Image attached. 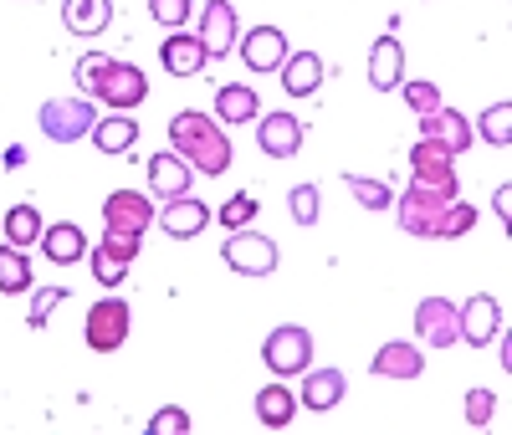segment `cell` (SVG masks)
<instances>
[{
    "instance_id": "6da1fadb",
    "label": "cell",
    "mask_w": 512,
    "mask_h": 435,
    "mask_svg": "<svg viewBox=\"0 0 512 435\" xmlns=\"http://www.w3.org/2000/svg\"><path fill=\"white\" fill-rule=\"evenodd\" d=\"M169 144H175V154L195 169V174H226L231 169V139H226V128L216 118H205L195 108L175 113V123H169Z\"/></svg>"
},
{
    "instance_id": "7a4b0ae2",
    "label": "cell",
    "mask_w": 512,
    "mask_h": 435,
    "mask_svg": "<svg viewBox=\"0 0 512 435\" xmlns=\"http://www.w3.org/2000/svg\"><path fill=\"white\" fill-rule=\"evenodd\" d=\"M36 123H41V134H47L52 144H77V139L93 134L98 113H93V103L82 93H72V98H47L41 113H36Z\"/></svg>"
},
{
    "instance_id": "3957f363",
    "label": "cell",
    "mask_w": 512,
    "mask_h": 435,
    "mask_svg": "<svg viewBox=\"0 0 512 435\" xmlns=\"http://www.w3.org/2000/svg\"><path fill=\"white\" fill-rule=\"evenodd\" d=\"M88 98H103L113 113H134V108L149 98V82H144V72H139L134 62L108 57V62L98 67V77H93V93H88Z\"/></svg>"
},
{
    "instance_id": "277c9868",
    "label": "cell",
    "mask_w": 512,
    "mask_h": 435,
    "mask_svg": "<svg viewBox=\"0 0 512 435\" xmlns=\"http://www.w3.org/2000/svg\"><path fill=\"white\" fill-rule=\"evenodd\" d=\"M451 190H431V185H415L410 180V190L395 200V215H400V231L405 236H425L431 241L436 236V226H441V215L451 210Z\"/></svg>"
},
{
    "instance_id": "5b68a950",
    "label": "cell",
    "mask_w": 512,
    "mask_h": 435,
    "mask_svg": "<svg viewBox=\"0 0 512 435\" xmlns=\"http://www.w3.org/2000/svg\"><path fill=\"white\" fill-rule=\"evenodd\" d=\"M262 364H267L272 374H282V379L303 374V369L313 364V333H308V328H297V323L272 328L267 343H262Z\"/></svg>"
},
{
    "instance_id": "8992f818",
    "label": "cell",
    "mask_w": 512,
    "mask_h": 435,
    "mask_svg": "<svg viewBox=\"0 0 512 435\" xmlns=\"http://www.w3.org/2000/svg\"><path fill=\"white\" fill-rule=\"evenodd\" d=\"M221 256H226V267L241 272V277H272L277 272V241L262 236V231H251V226L231 231V241L221 246Z\"/></svg>"
},
{
    "instance_id": "52a82bcc",
    "label": "cell",
    "mask_w": 512,
    "mask_h": 435,
    "mask_svg": "<svg viewBox=\"0 0 512 435\" xmlns=\"http://www.w3.org/2000/svg\"><path fill=\"white\" fill-rule=\"evenodd\" d=\"M128 328H134V313H128L123 297H98L93 308H88V323H82L93 354H113V348H123Z\"/></svg>"
},
{
    "instance_id": "ba28073f",
    "label": "cell",
    "mask_w": 512,
    "mask_h": 435,
    "mask_svg": "<svg viewBox=\"0 0 512 435\" xmlns=\"http://www.w3.org/2000/svg\"><path fill=\"white\" fill-rule=\"evenodd\" d=\"M410 174H415V185H431V190H451L461 195V180H456V154L436 139H415L410 149Z\"/></svg>"
},
{
    "instance_id": "9c48e42d",
    "label": "cell",
    "mask_w": 512,
    "mask_h": 435,
    "mask_svg": "<svg viewBox=\"0 0 512 435\" xmlns=\"http://www.w3.org/2000/svg\"><path fill=\"white\" fill-rule=\"evenodd\" d=\"M134 256H139V236H134V231H108V236L88 251L98 287H118V282H123V272L134 267Z\"/></svg>"
},
{
    "instance_id": "30bf717a",
    "label": "cell",
    "mask_w": 512,
    "mask_h": 435,
    "mask_svg": "<svg viewBox=\"0 0 512 435\" xmlns=\"http://www.w3.org/2000/svg\"><path fill=\"white\" fill-rule=\"evenodd\" d=\"M200 41H205V57H231L236 52V6L231 0H205V16H200V31H195Z\"/></svg>"
},
{
    "instance_id": "8fae6325",
    "label": "cell",
    "mask_w": 512,
    "mask_h": 435,
    "mask_svg": "<svg viewBox=\"0 0 512 435\" xmlns=\"http://www.w3.org/2000/svg\"><path fill=\"white\" fill-rule=\"evenodd\" d=\"M456 323H461V338L466 343L492 348V338L502 333V308H497L487 292H477V297H466L461 308H456Z\"/></svg>"
},
{
    "instance_id": "7c38bea8",
    "label": "cell",
    "mask_w": 512,
    "mask_h": 435,
    "mask_svg": "<svg viewBox=\"0 0 512 435\" xmlns=\"http://www.w3.org/2000/svg\"><path fill=\"white\" fill-rule=\"evenodd\" d=\"M154 205L139 195V190H113L108 200H103V221H108V231H134V236H144L149 226H154Z\"/></svg>"
},
{
    "instance_id": "4fadbf2b",
    "label": "cell",
    "mask_w": 512,
    "mask_h": 435,
    "mask_svg": "<svg viewBox=\"0 0 512 435\" xmlns=\"http://www.w3.org/2000/svg\"><path fill=\"white\" fill-rule=\"evenodd\" d=\"M415 333H420V343H431V348H451L461 338L456 308H451L446 297H425L420 308H415Z\"/></svg>"
},
{
    "instance_id": "5bb4252c",
    "label": "cell",
    "mask_w": 512,
    "mask_h": 435,
    "mask_svg": "<svg viewBox=\"0 0 512 435\" xmlns=\"http://www.w3.org/2000/svg\"><path fill=\"white\" fill-rule=\"evenodd\" d=\"M256 144H262L267 159H292L297 149H303V118H292L287 108L267 113L262 123H256Z\"/></svg>"
},
{
    "instance_id": "9a60e30c",
    "label": "cell",
    "mask_w": 512,
    "mask_h": 435,
    "mask_svg": "<svg viewBox=\"0 0 512 435\" xmlns=\"http://www.w3.org/2000/svg\"><path fill=\"white\" fill-rule=\"evenodd\" d=\"M241 62L251 72H277L287 62V36L277 26H251L246 41H241Z\"/></svg>"
},
{
    "instance_id": "2e32d148",
    "label": "cell",
    "mask_w": 512,
    "mask_h": 435,
    "mask_svg": "<svg viewBox=\"0 0 512 435\" xmlns=\"http://www.w3.org/2000/svg\"><path fill=\"white\" fill-rule=\"evenodd\" d=\"M154 221L164 226V236L190 241V236H200V231L210 226V210H205V200H195V195H180V200H164V210L154 215Z\"/></svg>"
},
{
    "instance_id": "e0dca14e",
    "label": "cell",
    "mask_w": 512,
    "mask_h": 435,
    "mask_svg": "<svg viewBox=\"0 0 512 435\" xmlns=\"http://www.w3.org/2000/svg\"><path fill=\"white\" fill-rule=\"evenodd\" d=\"M308 379H303V410H318V415H328V410H338L344 405V389H349V379H344V369H303Z\"/></svg>"
},
{
    "instance_id": "ac0fdd59",
    "label": "cell",
    "mask_w": 512,
    "mask_h": 435,
    "mask_svg": "<svg viewBox=\"0 0 512 435\" xmlns=\"http://www.w3.org/2000/svg\"><path fill=\"white\" fill-rule=\"evenodd\" d=\"M190 180H195V169L175 154V149H159L154 159H149V190L159 195V200H180V195H190Z\"/></svg>"
},
{
    "instance_id": "d6986e66",
    "label": "cell",
    "mask_w": 512,
    "mask_h": 435,
    "mask_svg": "<svg viewBox=\"0 0 512 435\" xmlns=\"http://www.w3.org/2000/svg\"><path fill=\"white\" fill-rule=\"evenodd\" d=\"M420 139H436V144H446L451 154H466V144H472V123H466L456 108H436V113H425L420 118Z\"/></svg>"
},
{
    "instance_id": "ffe728a7",
    "label": "cell",
    "mask_w": 512,
    "mask_h": 435,
    "mask_svg": "<svg viewBox=\"0 0 512 435\" xmlns=\"http://www.w3.org/2000/svg\"><path fill=\"white\" fill-rule=\"evenodd\" d=\"M88 251H93V241L82 236V226H72V221H57V226L41 231V256L57 261V267H72V261H82Z\"/></svg>"
},
{
    "instance_id": "44dd1931",
    "label": "cell",
    "mask_w": 512,
    "mask_h": 435,
    "mask_svg": "<svg viewBox=\"0 0 512 435\" xmlns=\"http://www.w3.org/2000/svg\"><path fill=\"white\" fill-rule=\"evenodd\" d=\"M405 82V52L395 36H379L374 52H369V87H379V93H395V87Z\"/></svg>"
},
{
    "instance_id": "7402d4cb",
    "label": "cell",
    "mask_w": 512,
    "mask_h": 435,
    "mask_svg": "<svg viewBox=\"0 0 512 435\" xmlns=\"http://www.w3.org/2000/svg\"><path fill=\"white\" fill-rule=\"evenodd\" d=\"M277 72H282V93L313 98L318 82H323V57H318V52H287V62H282Z\"/></svg>"
},
{
    "instance_id": "603a6c76",
    "label": "cell",
    "mask_w": 512,
    "mask_h": 435,
    "mask_svg": "<svg viewBox=\"0 0 512 435\" xmlns=\"http://www.w3.org/2000/svg\"><path fill=\"white\" fill-rule=\"evenodd\" d=\"M159 62H164V72H175V77H195L205 67V41L190 36V31H175L159 47Z\"/></svg>"
},
{
    "instance_id": "cb8c5ba5",
    "label": "cell",
    "mask_w": 512,
    "mask_h": 435,
    "mask_svg": "<svg viewBox=\"0 0 512 435\" xmlns=\"http://www.w3.org/2000/svg\"><path fill=\"white\" fill-rule=\"evenodd\" d=\"M62 21L72 36H103L113 21V0H62Z\"/></svg>"
},
{
    "instance_id": "d4e9b609",
    "label": "cell",
    "mask_w": 512,
    "mask_h": 435,
    "mask_svg": "<svg viewBox=\"0 0 512 435\" xmlns=\"http://www.w3.org/2000/svg\"><path fill=\"white\" fill-rule=\"evenodd\" d=\"M369 369L384 374V379H420L425 359H420V348H415V343H384Z\"/></svg>"
},
{
    "instance_id": "484cf974",
    "label": "cell",
    "mask_w": 512,
    "mask_h": 435,
    "mask_svg": "<svg viewBox=\"0 0 512 435\" xmlns=\"http://www.w3.org/2000/svg\"><path fill=\"white\" fill-rule=\"evenodd\" d=\"M216 118L221 123H251V118H262V103H256V93L246 82H221L216 87Z\"/></svg>"
},
{
    "instance_id": "4316f807",
    "label": "cell",
    "mask_w": 512,
    "mask_h": 435,
    "mask_svg": "<svg viewBox=\"0 0 512 435\" xmlns=\"http://www.w3.org/2000/svg\"><path fill=\"white\" fill-rule=\"evenodd\" d=\"M93 144H98L103 154H128V149L139 144V123L128 118V113H108V118L93 123Z\"/></svg>"
},
{
    "instance_id": "83f0119b",
    "label": "cell",
    "mask_w": 512,
    "mask_h": 435,
    "mask_svg": "<svg viewBox=\"0 0 512 435\" xmlns=\"http://www.w3.org/2000/svg\"><path fill=\"white\" fill-rule=\"evenodd\" d=\"M292 415H297V395L287 384H267L262 395H256V420H262L267 430H287Z\"/></svg>"
},
{
    "instance_id": "f1b7e54d",
    "label": "cell",
    "mask_w": 512,
    "mask_h": 435,
    "mask_svg": "<svg viewBox=\"0 0 512 435\" xmlns=\"http://www.w3.org/2000/svg\"><path fill=\"white\" fill-rule=\"evenodd\" d=\"M6 241L11 246H41V210L36 205H11L6 210Z\"/></svg>"
},
{
    "instance_id": "f546056e",
    "label": "cell",
    "mask_w": 512,
    "mask_h": 435,
    "mask_svg": "<svg viewBox=\"0 0 512 435\" xmlns=\"http://www.w3.org/2000/svg\"><path fill=\"white\" fill-rule=\"evenodd\" d=\"M0 292H31V261L21 246H0Z\"/></svg>"
},
{
    "instance_id": "4dcf8cb0",
    "label": "cell",
    "mask_w": 512,
    "mask_h": 435,
    "mask_svg": "<svg viewBox=\"0 0 512 435\" xmlns=\"http://www.w3.org/2000/svg\"><path fill=\"white\" fill-rule=\"evenodd\" d=\"M482 139L487 144H497V149H507L512 144V103L502 98V103H492L487 113H482Z\"/></svg>"
},
{
    "instance_id": "1f68e13d",
    "label": "cell",
    "mask_w": 512,
    "mask_h": 435,
    "mask_svg": "<svg viewBox=\"0 0 512 435\" xmlns=\"http://www.w3.org/2000/svg\"><path fill=\"white\" fill-rule=\"evenodd\" d=\"M344 185L354 190V200H359L364 210H384V205H395V195H390V185H384V180H364V174H344Z\"/></svg>"
},
{
    "instance_id": "d6a6232c",
    "label": "cell",
    "mask_w": 512,
    "mask_h": 435,
    "mask_svg": "<svg viewBox=\"0 0 512 435\" xmlns=\"http://www.w3.org/2000/svg\"><path fill=\"white\" fill-rule=\"evenodd\" d=\"M477 226V205H461V195L451 200V210L441 215V226H436V241H451V236H466Z\"/></svg>"
},
{
    "instance_id": "836d02e7",
    "label": "cell",
    "mask_w": 512,
    "mask_h": 435,
    "mask_svg": "<svg viewBox=\"0 0 512 435\" xmlns=\"http://www.w3.org/2000/svg\"><path fill=\"white\" fill-rule=\"evenodd\" d=\"M62 302H67V287H41V292L31 297L26 323H31V328H47V323H52V313L62 308Z\"/></svg>"
},
{
    "instance_id": "e575fe53",
    "label": "cell",
    "mask_w": 512,
    "mask_h": 435,
    "mask_svg": "<svg viewBox=\"0 0 512 435\" xmlns=\"http://www.w3.org/2000/svg\"><path fill=\"white\" fill-rule=\"evenodd\" d=\"M400 93H405V103H410L420 118L441 108V87H436V82H400Z\"/></svg>"
},
{
    "instance_id": "d590c367",
    "label": "cell",
    "mask_w": 512,
    "mask_h": 435,
    "mask_svg": "<svg viewBox=\"0 0 512 435\" xmlns=\"http://www.w3.org/2000/svg\"><path fill=\"white\" fill-rule=\"evenodd\" d=\"M287 205H292V221H297V226H313V221H318V185H297V190L287 195Z\"/></svg>"
},
{
    "instance_id": "8d00e7d4",
    "label": "cell",
    "mask_w": 512,
    "mask_h": 435,
    "mask_svg": "<svg viewBox=\"0 0 512 435\" xmlns=\"http://www.w3.org/2000/svg\"><path fill=\"white\" fill-rule=\"evenodd\" d=\"M492 415H497V395H492V389H466V420L482 430V425H492Z\"/></svg>"
},
{
    "instance_id": "74e56055",
    "label": "cell",
    "mask_w": 512,
    "mask_h": 435,
    "mask_svg": "<svg viewBox=\"0 0 512 435\" xmlns=\"http://www.w3.org/2000/svg\"><path fill=\"white\" fill-rule=\"evenodd\" d=\"M185 430H190V415L180 405H164L149 415V435H185Z\"/></svg>"
},
{
    "instance_id": "f35d334b",
    "label": "cell",
    "mask_w": 512,
    "mask_h": 435,
    "mask_svg": "<svg viewBox=\"0 0 512 435\" xmlns=\"http://www.w3.org/2000/svg\"><path fill=\"white\" fill-rule=\"evenodd\" d=\"M149 16L159 26H169V31H180L190 21V0H149Z\"/></svg>"
},
{
    "instance_id": "ab89813d",
    "label": "cell",
    "mask_w": 512,
    "mask_h": 435,
    "mask_svg": "<svg viewBox=\"0 0 512 435\" xmlns=\"http://www.w3.org/2000/svg\"><path fill=\"white\" fill-rule=\"evenodd\" d=\"M256 210H262V205H256L251 195H231V200L221 205V221H226L231 231H241V226H251V221H256Z\"/></svg>"
},
{
    "instance_id": "60d3db41",
    "label": "cell",
    "mask_w": 512,
    "mask_h": 435,
    "mask_svg": "<svg viewBox=\"0 0 512 435\" xmlns=\"http://www.w3.org/2000/svg\"><path fill=\"white\" fill-rule=\"evenodd\" d=\"M108 57L103 52H88V57H77V67H72V82H77V93L88 98L93 93V77H98V67H103Z\"/></svg>"
},
{
    "instance_id": "b9f144b4",
    "label": "cell",
    "mask_w": 512,
    "mask_h": 435,
    "mask_svg": "<svg viewBox=\"0 0 512 435\" xmlns=\"http://www.w3.org/2000/svg\"><path fill=\"white\" fill-rule=\"evenodd\" d=\"M497 215H502V221H507V215H512V190H507V185L497 190Z\"/></svg>"
}]
</instances>
